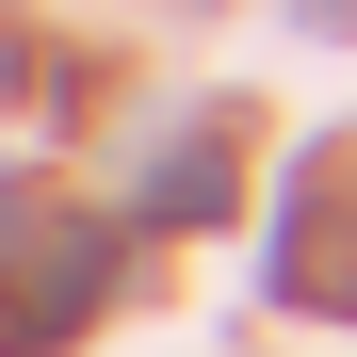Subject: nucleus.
I'll return each mask as SVG.
<instances>
[{
	"label": "nucleus",
	"mask_w": 357,
	"mask_h": 357,
	"mask_svg": "<svg viewBox=\"0 0 357 357\" xmlns=\"http://www.w3.org/2000/svg\"><path fill=\"white\" fill-rule=\"evenodd\" d=\"M17 227H33V195H17V178H0V244H17Z\"/></svg>",
	"instance_id": "f03ea898"
},
{
	"label": "nucleus",
	"mask_w": 357,
	"mask_h": 357,
	"mask_svg": "<svg viewBox=\"0 0 357 357\" xmlns=\"http://www.w3.org/2000/svg\"><path fill=\"white\" fill-rule=\"evenodd\" d=\"M309 17H357V0H309Z\"/></svg>",
	"instance_id": "20e7f679"
},
{
	"label": "nucleus",
	"mask_w": 357,
	"mask_h": 357,
	"mask_svg": "<svg viewBox=\"0 0 357 357\" xmlns=\"http://www.w3.org/2000/svg\"><path fill=\"white\" fill-rule=\"evenodd\" d=\"M146 211H162V227H178V211L211 227V211H227V146H162V162H146Z\"/></svg>",
	"instance_id": "f257e3e1"
},
{
	"label": "nucleus",
	"mask_w": 357,
	"mask_h": 357,
	"mask_svg": "<svg viewBox=\"0 0 357 357\" xmlns=\"http://www.w3.org/2000/svg\"><path fill=\"white\" fill-rule=\"evenodd\" d=\"M0 82H17V33H0Z\"/></svg>",
	"instance_id": "7ed1b4c3"
}]
</instances>
